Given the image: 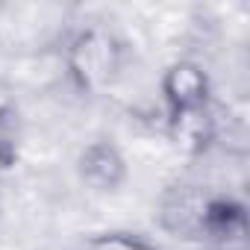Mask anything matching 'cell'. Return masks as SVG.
I'll list each match as a JSON object with an SVG mask.
<instances>
[{"instance_id":"cell-1","label":"cell","mask_w":250,"mask_h":250,"mask_svg":"<svg viewBox=\"0 0 250 250\" xmlns=\"http://www.w3.org/2000/svg\"><path fill=\"white\" fill-rule=\"evenodd\" d=\"M165 88H168V94L177 100V106L191 109L194 103H200V97H203V91H206V80H203V74H200L197 68L180 65V68H174V71L168 74Z\"/></svg>"},{"instance_id":"cell-2","label":"cell","mask_w":250,"mask_h":250,"mask_svg":"<svg viewBox=\"0 0 250 250\" xmlns=\"http://www.w3.org/2000/svg\"><path fill=\"white\" fill-rule=\"evenodd\" d=\"M88 250H153L136 238H124V235H109V238H94Z\"/></svg>"}]
</instances>
